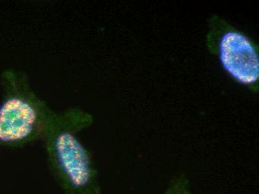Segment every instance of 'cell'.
<instances>
[{
    "instance_id": "1",
    "label": "cell",
    "mask_w": 259,
    "mask_h": 194,
    "mask_svg": "<svg viewBox=\"0 0 259 194\" xmlns=\"http://www.w3.org/2000/svg\"><path fill=\"white\" fill-rule=\"evenodd\" d=\"M93 121L80 108L55 112L42 139L50 171L64 194H102L91 154L78 137Z\"/></svg>"
},
{
    "instance_id": "2",
    "label": "cell",
    "mask_w": 259,
    "mask_h": 194,
    "mask_svg": "<svg viewBox=\"0 0 259 194\" xmlns=\"http://www.w3.org/2000/svg\"><path fill=\"white\" fill-rule=\"evenodd\" d=\"M54 113L45 101L31 91L24 97L9 98L0 107V142L42 140Z\"/></svg>"
},
{
    "instance_id": "3",
    "label": "cell",
    "mask_w": 259,
    "mask_h": 194,
    "mask_svg": "<svg viewBox=\"0 0 259 194\" xmlns=\"http://www.w3.org/2000/svg\"><path fill=\"white\" fill-rule=\"evenodd\" d=\"M220 57L224 68L238 81L250 84L258 80V54L251 42L240 33L224 34L220 43Z\"/></svg>"
},
{
    "instance_id": "4",
    "label": "cell",
    "mask_w": 259,
    "mask_h": 194,
    "mask_svg": "<svg viewBox=\"0 0 259 194\" xmlns=\"http://www.w3.org/2000/svg\"><path fill=\"white\" fill-rule=\"evenodd\" d=\"M163 194H193L190 181L184 175L178 176L169 182Z\"/></svg>"
}]
</instances>
